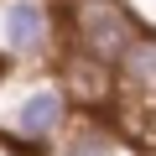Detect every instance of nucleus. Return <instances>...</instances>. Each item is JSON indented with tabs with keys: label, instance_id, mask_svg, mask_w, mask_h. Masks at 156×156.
<instances>
[{
	"label": "nucleus",
	"instance_id": "obj_3",
	"mask_svg": "<svg viewBox=\"0 0 156 156\" xmlns=\"http://www.w3.org/2000/svg\"><path fill=\"white\" fill-rule=\"evenodd\" d=\"M62 156H125V151H120V140H115V135H109L99 120H83V125L68 135Z\"/></svg>",
	"mask_w": 156,
	"mask_h": 156
},
{
	"label": "nucleus",
	"instance_id": "obj_1",
	"mask_svg": "<svg viewBox=\"0 0 156 156\" xmlns=\"http://www.w3.org/2000/svg\"><path fill=\"white\" fill-rule=\"evenodd\" d=\"M68 115H73L68 89H62V83H37L31 94L16 99V109H11V130H21L26 140H52V135H62Z\"/></svg>",
	"mask_w": 156,
	"mask_h": 156
},
{
	"label": "nucleus",
	"instance_id": "obj_2",
	"mask_svg": "<svg viewBox=\"0 0 156 156\" xmlns=\"http://www.w3.org/2000/svg\"><path fill=\"white\" fill-rule=\"evenodd\" d=\"M0 42H5L21 62L42 57L47 42H52V11L42 0H5V5H0Z\"/></svg>",
	"mask_w": 156,
	"mask_h": 156
},
{
	"label": "nucleus",
	"instance_id": "obj_4",
	"mask_svg": "<svg viewBox=\"0 0 156 156\" xmlns=\"http://www.w3.org/2000/svg\"><path fill=\"white\" fill-rule=\"evenodd\" d=\"M120 68H125V78H130L135 89H156V31H146Z\"/></svg>",
	"mask_w": 156,
	"mask_h": 156
}]
</instances>
